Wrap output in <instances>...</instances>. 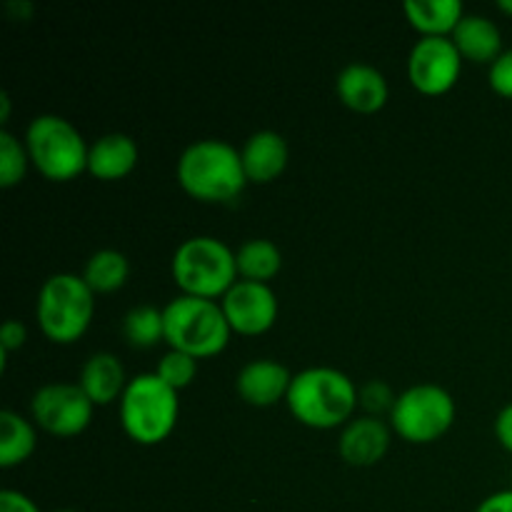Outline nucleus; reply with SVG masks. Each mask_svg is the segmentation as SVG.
Instances as JSON below:
<instances>
[{"instance_id":"obj_30","label":"nucleus","mask_w":512,"mask_h":512,"mask_svg":"<svg viewBox=\"0 0 512 512\" xmlns=\"http://www.w3.org/2000/svg\"><path fill=\"white\" fill-rule=\"evenodd\" d=\"M495 440L500 443V448L508 450L512 455V403L505 405L498 415H495Z\"/></svg>"},{"instance_id":"obj_23","label":"nucleus","mask_w":512,"mask_h":512,"mask_svg":"<svg viewBox=\"0 0 512 512\" xmlns=\"http://www.w3.org/2000/svg\"><path fill=\"white\" fill-rule=\"evenodd\" d=\"M123 338L135 350H150L165 343L163 308L148 303L130 308L123 318Z\"/></svg>"},{"instance_id":"obj_8","label":"nucleus","mask_w":512,"mask_h":512,"mask_svg":"<svg viewBox=\"0 0 512 512\" xmlns=\"http://www.w3.org/2000/svg\"><path fill=\"white\" fill-rule=\"evenodd\" d=\"M458 418L455 398L435 383H420L398 395L388 423L410 445H433L450 433Z\"/></svg>"},{"instance_id":"obj_31","label":"nucleus","mask_w":512,"mask_h":512,"mask_svg":"<svg viewBox=\"0 0 512 512\" xmlns=\"http://www.w3.org/2000/svg\"><path fill=\"white\" fill-rule=\"evenodd\" d=\"M475 512H512V488L498 490V493L480 500V505L475 508Z\"/></svg>"},{"instance_id":"obj_5","label":"nucleus","mask_w":512,"mask_h":512,"mask_svg":"<svg viewBox=\"0 0 512 512\" xmlns=\"http://www.w3.org/2000/svg\"><path fill=\"white\" fill-rule=\"evenodd\" d=\"M98 295L88 288L83 275L55 273L43 280L35 298V320L45 340L73 345L90 330Z\"/></svg>"},{"instance_id":"obj_29","label":"nucleus","mask_w":512,"mask_h":512,"mask_svg":"<svg viewBox=\"0 0 512 512\" xmlns=\"http://www.w3.org/2000/svg\"><path fill=\"white\" fill-rule=\"evenodd\" d=\"M0 512H40L38 503L20 490H0Z\"/></svg>"},{"instance_id":"obj_11","label":"nucleus","mask_w":512,"mask_h":512,"mask_svg":"<svg viewBox=\"0 0 512 512\" xmlns=\"http://www.w3.org/2000/svg\"><path fill=\"white\" fill-rule=\"evenodd\" d=\"M220 308H223L233 335H243V338H260L273 330L280 313L275 290L270 285L248 283V280H238L223 295Z\"/></svg>"},{"instance_id":"obj_33","label":"nucleus","mask_w":512,"mask_h":512,"mask_svg":"<svg viewBox=\"0 0 512 512\" xmlns=\"http://www.w3.org/2000/svg\"><path fill=\"white\" fill-rule=\"evenodd\" d=\"M498 10L503 15H508V18H512V0H498Z\"/></svg>"},{"instance_id":"obj_4","label":"nucleus","mask_w":512,"mask_h":512,"mask_svg":"<svg viewBox=\"0 0 512 512\" xmlns=\"http://www.w3.org/2000/svg\"><path fill=\"white\" fill-rule=\"evenodd\" d=\"M170 275L180 295L220 303L223 295L238 283L235 250L213 235H193L175 248Z\"/></svg>"},{"instance_id":"obj_6","label":"nucleus","mask_w":512,"mask_h":512,"mask_svg":"<svg viewBox=\"0 0 512 512\" xmlns=\"http://www.w3.org/2000/svg\"><path fill=\"white\" fill-rule=\"evenodd\" d=\"M23 143L35 173L50 183H70L88 173L90 143L63 115L45 113L30 120Z\"/></svg>"},{"instance_id":"obj_19","label":"nucleus","mask_w":512,"mask_h":512,"mask_svg":"<svg viewBox=\"0 0 512 512\" xmlns=\"http://www.w3.org/2000/svg\"><path fill=\"white\" fill-rule=\"evenodd\" d=\"M403 13L420 38H450L465 18V5L460 0H408Z\"/></svg>"},{"instance_id":"obj_10","label":"nucleus","mask_w":512,"mask_h":512,"mask_svg":"<svg viewBox=\"0 0 512 512\" xmlns=\"http://www.w3.org/2000/svg\"><path fill=\"white\" fill-rule=\"evenodd\" d=\"M463 63L450 38H420L408 55V80L420 95L440 98L458 85Z\"/></svg>"},{"instance_id":"obj_1","label":"nucleus","mask_w":512,"mask_h":512,"mask_svg":"<svg viewBox=\"0 0 512 512\" xmlns=\"http://www.w3.org/2000/svg\"><path fill=\"white\" fill-rule=\"evenodd\" d=\"M358 388L343 370L313 365L293 373L285 405L303 428L343 430L358 415Z\"/></svg>"},{"instance_id":"obj_32","label":"nucleus","mask_w":512,"mask_h":512,"mask_svg":"<svg viewBox=\"0 0 512 512\" xmlns=\"http://www.w3.org/2000/svg\"><path fill=\"white\" fill-rule=\"evenodd\" d=\"M10 118V95L8 93H0V123H8Z\"/></svg>"},{"instance_id":"obj_2","label":"nucleus","mask_w":512,"mask_h":512,"mask_svg":"<svg viewBox=\"0 0 512 512\" xmlns=\"http://www.w3.org/2000/svg\"><path fill=\"white\" fill-rule=\"evenodd\" d=\"M175 180L188 198L205 205H228L248 188L240 148L228 140H195L180 153Z\"/></svg>"},{"instance_id":"obj_22","label":"nucleus","mask_w":512,"mask_h":512,"mask_svg":"<svg viewBox=\"0 0 512 512\" xmlns=\"http://www.w3.org/2000/svg\"><path fill=\"white\" fill-rule=\"evenodd\" d=\"M83 280L95 295H110L125 288L130 278V260L113 248L95 250L83 268Z\"/></svg>"},{"instance_id":"obj_9","label":"nucleus","mask_w":512,"mask_h":512,"mask_svg":"<svg viewBox=\"0 0 512 512\" xmlns=\"http://www.w3.org/2000/svg\"><path fill=\"white\" fill-rule=\"evenodd\" d=\"M95 405L78 383H45L30 398V420L40 433L58 440L83 435L93 423Z\"/></svg>"},{"instance_id":"obj_26","label":"nucleus","mask_w":512,"mask_h":512,"mask_svg":"<svg viewBox=\"0 0 512 512\" xmlns=\"http://www.w3.org/2000/svg\"><path fill=\"white\" fill-rule=\"evenodd\" d=\"M395 400H398V393L385 380H368L358 388V410L363 415H373V418L388 415L390 418Z\"/></svg>"},{"instance_id":"obj_14","label":"nucleus","mask_w":512,"mask_h":512,"mask_svg":"<svg viewBox=\"0 0 512 512\" xmlns=\"http://www.w3.org/2000/svg\"><path fill=\"white\" fill-rule=\"evenodd\" d=\"M335 95L353 113L373 115L388 105L390 85L375 65L350 63L335 78Z\"/></svg>"},{"instance_id":"obj_27","label":"nucleus","mask_w":512,"mask_h":512,"mask_svg":"<svg viewBox=\"0 0 512 512\" xmlns=\"http://www.w3.org/2000/svg\"><path fill=\"white\" fill-rule=\"evenodd\" d=\"M490 90L500 98L512 100V48L505 50L498 60L488 68Z\"/></svg>"},{"instance_id":"obj_15","label":"nucleus","mask_w":512,"mask_h":512,"mask_svg":"<svg viewBox=\"0 0 512 512\" xmlns=\"http://www.w3.org/2000/svg\"><path fill=\"white\" fill-rule=\"evenodd\" d=\"M245 178L250 185H270L288 170V140L278 130H255L240 148Z\"/></svg>"},{"instance_id":"obj_21","label":"nucleus","mask_w":512,"mask_h":512,"mask_svg":"<svg viewBox=\"0 0 512 512\" xmlns=\"http://www.w3.org/2000/svg\"><path fill=\"white\" fill-rule=\"evenodd\" d=\"M235 268L238 280L270 285L283 270V250L268 238H250L235 248Z\"/></svg>"},{"instance_id":"obj_34","label":"nucleus","mask_w":512,"mask_h":512,"mask_svg":"<svg viewBox=\"0 0 512 512\" xmlns=\"http://www.w3.org/2000/svg\"><path fill=\"white\" fill-rule=\"evenodd\" d=\"M53 512H78V510H70V508H63V510H53Z\"/></svg>"},{"instance_id":"obj_20","label":"nucleus","mask_w":512,"mask_h":512,"mask_svg":"<svg viewBox=\"0 0 512 512\" xmlns=\"http://www.w3.org/2000/svg\"><path fill=\"white\" fill-rule=\"evenodd\" d=\"M35 448H38V428L33 420L15 410H3L0 413V468H20L33 458Z\"/></svg>"},{"instance_id":"obj_13","label":"nucleus","mask_w":512,"mask_h":512,"mask_svg":"<svg viewBox=\"0 0 512 512\" xmlns=\"http://www.w3.org/2000/svg\"><path fill=\"white\" fill-rule=\"evenodd\" d=\"M293 373L273 358H255L235 375V393L250 408H275L288 400Z\"/></svg>"},{"instance_id":"obj_3","label":"nucleus","mask_w":512,"mask_h":512,"mask_svg":"<svg viewBox=\"0 0 512 512\" xmlns=\"http://www.w3.org/2000/svg\"><path fill=\"white\" fill-rule=\"evenodd\" d=\"M123 433L140 448H155L175 433L180 420V393L155 373L133 375L118 403Z\"/></svg>"},{"instance_id":"obj_16","label":"nucleus","mask_w":512,"mask_h":512,"mask_svg":"<svg viewBox=\"0 0 512 512\" xmlns=\"http://www.w3.org/2000/svg\"><path fill=\"white\" fill-rule=\"evenodd\" d=\"M140 148L133 135L105 133L90 143L88 175L100 183H118L138 168Z\"/></svg>"},{"instance_id":"obj_12","label":"nucleus","mask_w":512,"mask_h":512,"mask_svg":"<svg viewBox=\"0 0 512 512\" xmlns=\"http://www.w3.org/2000/svg\"><path fill=\"white\" fill-rule=\"evenodd\" d=\"M393 428L388 420L373 418V415H355L338 438L340 460L350 468H373L388 455L393 443Z\"/></svg>"},{"instance_id":"obj_28","label":"nucleus","mask_w":512,"mask_h":512,"mask_svg":"<svg viewBox=\"0 0 512 512\" xmlns=\"http://www.w3.org/2000/svg\"><path fill=\"white\" fill-rule=\"evenodd\" d=\"M25 343H28V328H25L20 320H5L3 328H0V355H3V368L5 358H8L10 353H18Z\"/></svg>"},{"instance_id":"obj_24","label":"nucleus","mask_w":512,"mask_h":512,"mask_svg":"<svg viewBox=\"0 0 512 512\" xmlns=\"http://www.w3.org/2000/svg\"><path fill=\"white\" fill-rule=\"evenodd\" d=\"M30 168L33 165H30V155L23 140L10 133L8 128L0 130V188H18Z\"/></svg>"},{"instance_id":"obj_7","label":"nucleus","mask_w":512,"mask_h":512,"mask_svg":"<svg viewBox=\"0 0 512 512\" xmlns=\"http://www.w3.org/2000/svg\"><path fill=\"white\" fill-rule=\"evenodd\" d=\"M165 345L195 360H208L225 353L233 330L225 320L218 300L178 295L163 308Z\"/></svg>"},{"instance_id":"obj_25","label":"nucleus","mask_w":512,"mask_h":512,"mask_svg":"<svg viewBox=\"0 0 512 512\" xmlns=\"http://www.w3.org/2000/svg\"><path fill=\"white\" fill-rule=\"evenodd\" d=\"M200 370V360H195L193 355L180 353V350L168 348L163 355H160L158 365H155L153 373L163 380L168 388H173L175 393H183L190 385L195 383Z\"/></svg>"},{"instance_id":"obj_18","label":"nucleus","mask_w":512,"mask_h":512,"mask_svg":"<svg viewBox=\"0 0 512 512\" xmlns=\"http://www.w3.org/2000/svg\"><path fill=\"white\" fill-rule=\"evenodd\" d=\"M450 40L458 48L460 58L473 65H488L490 68L505 53L503 30L488 15L465 13Z\"/></svg>"},{"instance_id":"obj_17","label":"nucleus","mask_w":512,"mask_h":512,"mask_svg":"<svg viewBox=\"0 0 512 512\" xmlns=\"http://www.w3.org/2000/svg\"><path fill=\"white\" fill-rule=\"evenodd\" d=\"M130 378L125 373V365L115 353H93L83 363L78 375V385L88 395L95 408H108V405L120 403Z\"/></svg>"}]
</instances>
